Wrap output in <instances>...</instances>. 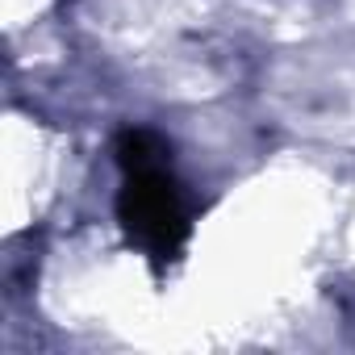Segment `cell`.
Wrapping results in <instances>:
<instances>
[{
	"label": "cell",
	"instance_id": "obj_1",
	"mask_svg": "<svg viewBox=\"0 0 355 355\" xmlns=\"http://www.w3.org/2000/svg\"><path fill=\"white\" fill-rule=\"evenodd\" d=\"M117 163L125 184L117 197V218L155 268L171 263L189 239V214L180 205V189L167 175V146L150 130H121L117 134Z\"/></svg>",
	"mask_w": 355,
	"mask_h": 355
}]
</instances>
